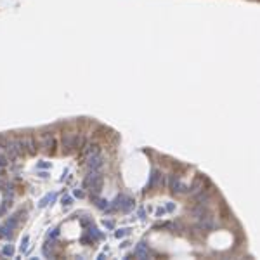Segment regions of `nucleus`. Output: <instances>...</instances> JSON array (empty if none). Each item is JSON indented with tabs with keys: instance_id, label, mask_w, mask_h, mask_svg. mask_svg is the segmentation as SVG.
Returning a JSON list of instances; mask_svg holds the SVG:
<instances>
[{
	"instance_id": "obj_1",
	"label": "nucleus",
	"mask_w": 260,
	"mask_h": 260,
	"mask_svg": "<svg viewBox=\"0 0 260 260\" xmlns=\"http://www.w3.org/2000/svg\"><path fill=\"white\" fill-rule=\"evenodd\" d=\"M54 146H56V142H54L52 135H42V147H43L45 153H52Z\"/></svg>"
}]
</instances>
